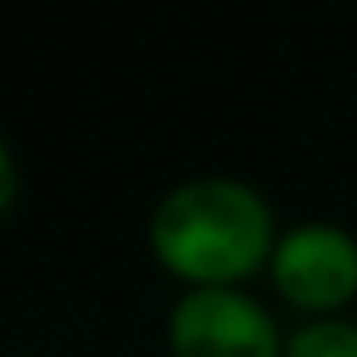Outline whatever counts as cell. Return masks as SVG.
Here are the masks:
<instances>
[{"mask_svg":"<svg viewBox=\"0 0 357 357\" xmlns=\"http://www.w3.org/2000/svg\"><path fill=\"white\" fill-rule=\"evenodd\" d=\"M149 244L167 271L199 289H222L262 267L271 249V208L231 176L185 181L154 208Z\"/></svg>","mask_w":357,"mask_h":357,"instance_id":"1","label":"cell"},{"mask_svg":"<svg viewBox=\"0 0 357 357\" xmlns=\"http://www.w3.org/2000/svg\"><path fill=\"white\" fill-rule=\"evenodd\" d=\"M167 340L176 357H280V335L267 307L240 289H190L172 307Z\"/></svg>","mask_w":357,"mask_h":357,"instance_id":"2","label":"cell"},{"mask_svg":"<svg viewBox=\"0 0 357 357\" xmlns=\"http://www.w3.org/2000/svg\"><path fill=\"white\" fill-rule=\"evenodd\" d=\"M276 289L294 307L331 312L357 294V240L340 227H298L271 253Z\"/></svg>","mask_w":357,"mask_h":357,"instance_id":"3","label":"cell"},{"mask_svg":"<svg viewBox=\"0 0 357 357\" xmlns=\"http://www.w3.org/2000/svg\"><path fill=\"white\" fill-rule=\"evenodd\" d=\"M285 357H357V326L312 321L285 344Z\"/></svg>","mask_w":357,"mask_h":357,"instance_id":"4","label":"cell"},{"mask_svg":"<svg viewBox=\"0 0 357 357\" xmlns=\"http://www.w3.org/2000/svg\"><path fill=\"white\" fill-rule=\"evenodd\" d=\"M9 199H14V158H9V145L0 140V213L9 208Z\"/></svg>","mask_w":357,"mask_h":357,"instance_id":"5","label":"cell"}]
</instances>
